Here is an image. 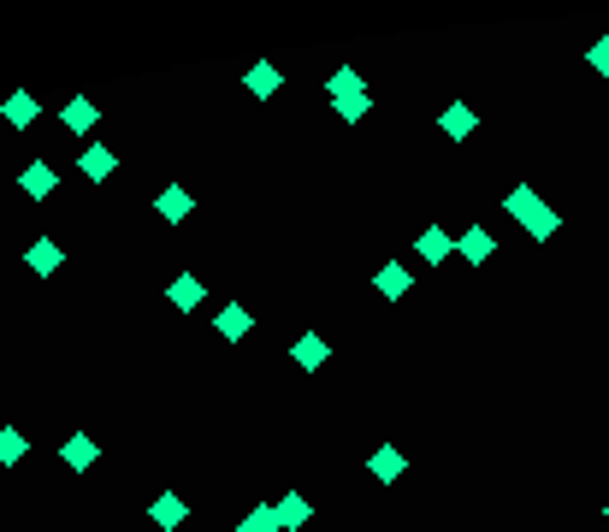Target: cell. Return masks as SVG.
I'll use <instances>...</instances> for the list:
<instances>
[{
  "instance_id": "3957f363",
  "label": "cell",
  "mask_w": 609,
  "mask_h": 532,
  "mask_svg": "<svg viewBox=\"0 0 609 532\" xmlns=\"http://www.w3.org/2000/svg\"><path fill=\"white\" fill-rule=\"evenodd\" d=\"M77 172H83V178H89V184H107V178H113V172H119V154H113V148H107V142H89V148H83V154H77Z\"/></svg>"
},
{
  "instance_id": "8992f818",
  "label": "cell",
  "mask_w": 609,
  "mask_h": 532,
  "mask_svg": "<svg viewBox=\"0 0 609 532\" xmlns=\"http://www.w3.org/2000/svg\"><path fill=\"white\" fill-rule=\"evenodd\" d=\"M18 190H24L30 201H48L54 190H60V172H54L48 160H30V166L18 172Z\"/></svg>"
},
{
  "instance_id": "2e32d148",
  "label": "cell",
  "mask_w": 609,
  "mask_h": 532,
  "mask_svg": "<svg viewBox=\"0 0 609 532\" xmlns=\"http://www.w3.org/2000/svg\"><path fill=\"white\" fill-rule=\"evenodd\" d=\"M474 125H479V113L468 107V101H450V107H444V119H438V131L450 136V142H468Z\"/></svg>"
},
{
  "instance_id": "cb8c5ba5",
  "label": "cell",
  "mask_w": 609,
  "mask_h": 532,
  "mask_svg": "<svg viewBox=\"0 0 609 532\" xmlns=\"http://www.w3.org/2000/svg\"><path fill=\"white\" fill-rule=\"evenodd\" d=\"M604 521H609V503H604Z\"/></svg>"
},
{
  "instance_id": "ffe728a7",
  "label": "cell",
  "mask_w": 609,
  "mask_h": 532,
  "mask_svg": "<svg viewBox=\"0 0 609 532\" xmlns=\"http://www.w3.org/2000/svg\"><path fill=\"white\" fill-rule=\"evenodd\" d=\"M36 113H42V101H36V95H12V101L0 107V119H6V125H18V131H30V119H36Z\"/></svg>"
},
{
  "instance_id": "8fae6325",
  "label": "cell",
  "mask_w": 609,
  "mask_h": 532,
  "mask_svg": "<svg viewBox=\"0 0 609 532\" xmlns=\"http://www.w3.org/2000/svg\"><path fill=\"white\" fill-rule=\"evenodd\" d=\"M456 255H462V261H468V266H485V261H491V255H497V237H491L485 225H468V231L456 237Z\"/></svg>"
},
{
  "instance_id": "52a82bcc",
  "label": "cell",
  "mask_w": 609,
  "mask_h": 532,
  "mask_svg": "<svg viewBox=\"0 0 609 532\" xmlns=\"http://www.w3.org/2000/svg\"><path fill=\"white\" fill-rule=\"evenodd\" d=\"M414 255H420L426 266H444L450 255H456V237H450L444 225H426V231L414 237Z\"/></svg>"
},
{
  "instance_id": "6da1fadb",
  "label": "cell",
  "mask_w": 609,
  "mask_h": 532,
  "mask_svg": "<svg viewBox=\"0 0 609 532\" xmlns=\"http://www.w3.org/2000/svg\"><path fill=\"white\" fill-rule=\"evenodd\" d=\"M503 213H509V219H521V231H527L533 243H550V237H556V225H562V213H556V207H550L533 184H515V190L503 196Z\"/></svg>"
},
{
  "instance_id": "277c9868",
  "label": "cell",
  "mask_w": 609,
  "mask_h": 532,
  "mask_svg": "<svg viewBox=\"0 0 609 532\" xmlns=\"http://www.w3.org/2000/svg\"><path fill=\"white\" fill-rule=\"evenodd\" d=\"M60 125H66L71 136H89L101 125V107H95L89 95H71V101H60Z\"/></svg>"
},
{
  "instance_id": "7a4b0ae2",
  "label": "cell",
  "mask_w": 609,
  "mask_h": 532,
  "mask_svg": "<svg viewBox=\"0 0 609 532\" xmlns=\"http://www.w3.org/2000/svg\"><path fill=\"white\" fill-rule=\"evenodd\" d=\"M326 95H332V107H338L343 125H355V119H367V107H373V95H367V77L355 66H338L326 77Z\"/></svg>"
},
{
  "instance_id": "d6986e66",
  "label": "cell",
  "mask_w": 609,
  "mask_h": 532,
  "mask_svg": "<svg viewBox=\"0 0 609 532\" xmlns=\"http://www.w3.org/2000/svg\"><path fill=\"white\" fill-rule=\"evenodd\" d=\"M308 515H314V503H308L302 491H284V503H278V527L302 532V527H308Z\"/></svg>"
},
{
  "instance_id": "30bf717a",
  "label": "cell",
  "mask_w": 609,
  "mask_h": 532,
  "mask_svg": "<svg viewBox=\"0 0 609 532\" xmlns=\"http://www.w3.org/2000/svg\"><path fill=\"white\" fill-rule=\"evenodd\" d=\"M24 266H30V272H36V278H54V272H60V266H66V249H60V243H54V237H36V243H30V249H24Z\"/></svg>"
},
{
  "instance_id": "9a60e30c",
  "label": "cell",
  "mask_w": 609,
  "mask_h": 532,
  "mask_svg": "<svg viewBox=\"0 0 609 532\" xmlns=\"http://www.w3.org/2000/svg\"><path fill=\"white\" fill-rule=\"evenodd\" d=\"M243 89H249L255 101H272V95L284 89V77H278V66H272V60H255V66L243 71Z\"/></svg>"
},
{
  "instance_id": "4fadbf2b",
  "label": "cell",
  "mask_w": 609,
  "mask_h": 532,
  "mask_svg": "<svg viewBox=\"0 0 609 532\" xmlns=\"http://www.w3.org/2000/svg\"><path fill=\"white\" fill-rule=\"evenodd\" d=\"M190 207H196V196H190L184 184H166V190L154 196V213H160L166 225H184V219H190Z\"/></svg>"
},
{
  "instance_id": "5b68a950",
  "label": "cell",
  "mask_w": 609,
  "mask_h": 532,
  "mask_svg": "<svg viewBox=\"0 0 609 532\" xmlns=\"http://www.w3.org/2000/svg\"><path fill=\"white\" fill-rule=\"evenodd\" d=\"M373 290H379L385 302H403L408 290H414V266H403V261H385L379 272H373Z\"/></svg>"
},
{
  "instance_id": "603a6c76",
  "label": "cell",
  "mask_w": 609,
  "mask_h": 532,
  "mask_svg": "<svg viewBox=\"0 0 609 532\" xmlns=\"http://www.w3.org/2000/svg\"><path fill=\"white\" fill-rule=\"evenodd\" d=\"M586 60H592V71H604L609 77V36H598V42L586 48Z\"/></svg>"
},
{
  "instance_id": "7402d4cb",
  "label": "cell",
  "mask_w": 609,
  "mask_h": 532,
  "mask_svg": "<svg viewBox=\"0 0 609 532\" xmlns=\"http://www.w3.org/2000/svg\"><path fill=\"white\" fill-rule=\"evenodd\" d=\"M243 532H284L278 527V503H255V509L243 515Z\"/></svg>"
},
{
  "instance_id": "44dd1931",
  "label": "cell",
  "mask_w": 609,
  "mask_h": 532,
  "mask_svg": "<svg viewBox=\"0 0 609 532\" xmlns=\"http://www.w3.org/2000/svg\"><path fill=\"white\" fill-rule=\"evenodd\" d=\"M24 456H30V438L18 426H0V467H18Z\"/></svg>"
},
{
  "instance_id": "9c48e42d",
  "label": "cell",
  "mask_w": 609,
  "mask_h": 532,
  "mask_svg": "<svg viewBox=\"0 0 609 532\" xmlns=\"http://www.w3.org/2000/svg\"><path fill=\"white\" fill-rule=\"evenodd\" d=\"M148 521H154L160 532H178L184 521H190V503H184L178 491H160V497L148 503Z\"/></svg>"
},
{
  "instance_id": "5bb4252c",
  "label": "cell",
  "mask_w": 609,
  "mask_h": 532,
  "mask_svg": "<svg viewBox=\"0 0 609 532\" xmlns=\"http://www.w3.org/2000/svg\"><path fill=\"white\" fill-rule=\"evenodd\" d=\"M213 332L225 337V343H237V337L255 332V314H249V308H237V302H225V308L213 314Z\"/></svg>"
},
{
  "instance_id": "ac0fdd59",
  "label": "cell",
  "mask_w": 609,
  "mask_h": 532,
  "mask_svg": "<svg viewBox=\"0 0 609 532\" xmlns=\"http://www.w3.org/2000/svg\"><path fill=\"white\" fill-rule=\"evenodd\" d=\"M60 456H66L71 473H89V467H95V456H101V444H95L89 432H71L66 444H60Z\"/></svg>"
},
{
  "instance_id": "e0dca14e",
  "label": "cell",
  "mask_w": 609,
  "mask_h": 532,
  "mask_svg": "<svg viewBox=\"0 0 609 532\" xmlns=\"http://www.w3.org/2000/svg\"><path fill=\"white\" fill-rule=\"evenodd\" d=\"M166 302L190 314V308H202V302H207V284L196 278V272H184V278H172V284H166Z\"/></svg>"
},
{
  "instance_id": "ba28073f",
  "label": "cell",
  "mask_w": 609,
  "mask_h": 532,
  "mask_svg": "<svg viewBox=\"0 0 609 532\" xmlns=\"http://www.w3.org/2000/svg\"><path fill=\"white\" fill-rule=\"evenodd\" d=\"M290 361H296L302 373H320V367L332 361V343H326L320 332H302L296 343H290Z\"/></svg>"
},
{
  "instance_id": "7c38bea8",
  "label": "cell",
  "mask_w": 609,
  "mask_h": 532,
  "mask_svg": "<svg viewBox=\"0 0 609 532\" xmlns=\"http://www.w3.org/2000/svg\"><path fill=\"white\" fill-rule=\"evenodd\" d=\"M367 473H373L379 485H397V479H403V473H408V456H403V450H397V444H379V450L367 456Z\"/></svg>"
}]
</instances>
